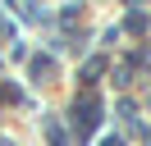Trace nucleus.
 Wrapping results in <instances>:
<instances>
[{"instance_id": "3", "label": "nucleus", "mask_w": 151, "mask_h": 146, "mask_svg": "<svg viewBox=\"0 0 151 146\" xmlns=\"http://www.w3.org/2000/svg\"><path fill=\"white\" fill-rule=\"evenodd\" d=\"M101 146H124V142H119V137H105V142H101Z\"/></svg>"}, {"instance_id": "1", "label": "nucleus", "mask_w": 151, "mask_h": 146, "mask_svg": "<svg viewBox=\"0 0 151 146\" xmlns=\"http://www.w3.org/2000/svg\"><path fill=\"white\" fill-rule=\"evenodd\" d=\"M96 128H101V100H96L92 91H83V96L73 100V132L87 142V137H92Z\"/></svg>"}, {"instance_id": "2", "label": "nucleus", "mask_w": 151, "mask_h": 146, "mask_svg": "<svg viewBox=\"0 0 151 146\" xmlns=\"http://www.w3.org/2000/svg\"><path fill=\"white\" fill-rule=\"evenodd\" d=\"M128 27H133V32H142V27H147V14H142V9H133V14H128Z\"/></svg>"}]
</instances>
